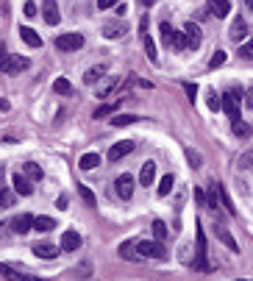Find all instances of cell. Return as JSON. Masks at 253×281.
I'll list each match as a JSON object with an SVG mask.
<instances>
[{
  "mask_svg": "<svg viewBox=\"0 0 253 281\" xmlns=\"http://www.w3.org/2000/svg\"><path fill=\"white\" fill-rule=\"evenodd\" d=\"M11 190L17 192V195H31L34 192V187H31V178H25V176H20V173H14V178H11Z\"/></svg>",
  "mask_w": 253,
  "mask_h": 281,
  "instance_id": "4fadbf2b",
  "label": "cell"
},
{
  "mask_svg": "<svg viewBox=\"0 0 253 281\" xmlns=\"http://www.w3.org/2000/svg\"><path fill=\"white\" fill-rule=\"evenodd\" d=\"M142 39H145V56H148L150 62H156V59H159V53H156V42L150 39V36H142Z\"/></svg>",
  "mask_w": 253,
  "mask_h": 281,
  "instance_id": "f546056e",
  "label": "cell"
},
{
  "mask_svg": "<svg viewBox=\"0 0 253 281\" xmlns=\"http://www.w3.org/2000/svg\"><path fill=\"white\" fill-rule=\"evenodd\" d=\"M184 34H187V42H190V48H200V28H197L195 22H187V28H184Z\"/></svg>",
  "mask_w": 253,
  "mask_h": 281,
  "instance_id": "ac0fdd59",
  "label": "cell"
},
{
  "mask_svg": "<svg viewBox=\"0 0 253 281\" xmlns=\"http://www.w3.org/2000/svg\"><path fill=\"white\" fill-rule=\"evenodd\" d=\"M42 17L48 25H59V6H56V0H45L42 3Z\"/></svg>",
  "mask_w": 253,
  "mask_h": 281,
  "instance_id": "30bf717a",
  "label": "cell"
},
{
  "mask_svg": "<svg viewBox=\"0 0 253 281\" xmlns=\"http://www.w3.org/2000/svg\"><path fill=\"white\" fill-rule=\"evenodd\" d=\"M217 237H220V242H223L225 248H231V251H239L237 239L231 237V231H228V228H223V225H217Z\"/></svg>",
  "mask_w": 253,
  "mask_h": 281,
  "instance_id": "7402d4cb",
  "label": "cell"
},
{
  "mask_svg": "<svg viewBox=\"0 0 253 281\" xmlns=\"http://www.w3.org/2000/svg\"><path fill=\"white\" fill-rule=\"evenodd\" d=\"M142 3H145V6H153V3H156V0H142Z\"/></svg>",
  "mask_w": 253,
  "mask_h": 281,
  "instance_id": "f907efd6",
  "label": "cell"
},
{
  "mask_svg": "<svg viewBox=\"0 0 253 281\" xmlns=\"http://www.w3.org/2000/svg\"><path fill=\"white\" fill-rule=\"evenodd\" d=\"M84 48V36L81 34H62L56 36V50L62 53H75V50Z\"/></svg>",
  "mask_w": 253,
  "mask_h": 281,
  "instance_id": "7a4b0ae2",
  "label": "cell"
},
{
  "mask_svg": "<svg viewBox=\"0 0 253 281\" xmlns=\"http://www.w3.org/2000/svg\"><path fill=\"white\" fill-rule=\"evenodd\" d=\"M131 150H134V142H114L112 148H109V162H120V159H123V156H128L131 153Z\"/></svg>",
  "mask_w": 253,
  "mask_h": 281,
  "instance_id": "8992f818",
  "label": "cell"
},
{
  "mask_svg": "<svg viewBox=\"0 0 253 281\" xmlns=\"http://www.w3.org/2000/svg\"><path fill=\"white\" fill-rule=\"evenodd\" d=\"M167 234H170V231H167V225H164L162 220H156V223H153V237H156V239H164Z\"/></svg>",
  "mask_w": 253,
  "mask_h": 281,
  "instance_id": "e575fe53",
  "label": "cell"
},
{
  "mask_svg": "<svg viewBox=\"0 0 253 281\" xmlns=\"http://www.w3.org/2000/svg\"><path fill=\"white\" fill-rule=\"evenodd\" d=\"M34 228L36 231H53V228H56V220L39 214V217H34Z\"/></svg>",
  "mask_w": 253,
  "mask_h": 281,
  "instance_id": "603a6c76",
  "label": "cell"
},
{
  "mask_svg": "<svg viewBox=\"0 0 253 281\" xmlns=\"http://www.w3.org/2000/svg\"><path fill=\"white\" fill-rule=\"evenodd\" d=\"M187 159H190V167H200V162H203L200 153H195L192 148H187Z\"/></svg>",
  "mask_w": 253,
  "mask_h": 281,
  "instance_id": "ab89813d",
  "label": "cell"
},
{
  "mask_svg": "<svg viewBox=\"0 0 253 281\" xmlns=\"http://www.w3.org/2000/svg\"><path fill=\"white\" fill-rule=\"evenodd\" d=\"M159 31H162V42L167 45V48H173V36H176L173 25H170V22H162V25H159Z\"/></svg>",
  "mask_w": 253,
  "mask_h": 281,
  "instance_id": "83f0119b",
  "label": "cell"
},
{
  "mask_svg": "<svg viewBox=\"0 0 253 281\" xmlns=\"http://www.w3.org/2000/svg\"><path fill=\"white\" fill-rule=\"evenodd\" d=\"M209 11L217 17V20H223V17L231 14V3H228V0H209Z\"/></svg>",
  "mask_w": 253,
  "mask_h": 281,
  "instance_id": "8fae6325",
  "label": "cell"
},
{
  "mask_svg": "<svg viewBox=\"0 0 253 281\" xmlns=\"http://www.w3.org/2000/svg\"><path fill=\"white\" fill-rule=\"evenodd\" d=\"M114 109H117V103H103V106L98 109V112H95V120H103L106 114H112Z\"/></svg>",
  "mask_w": 253,
  "mask_h": 281,
  "instance_id": "8d00e7d4",
  "label": "cell"
},
{
  "mask_svg": "<svg viewBox=\"0 0 253 281\" xmlns=\"http://www.w3.org/2000/svg\"><path fill=\"white\" fill-rule=\"evenodd\" d=\"M223 64H225V53H223V50H217V53L211 56L209 67H211V70H217V67H223Z\"/></svg>",
  "mask_w": 253,
  "mask_h": 281,
  "instance_id": "f35d334b",
  "label": "cell"
},
{
  "mask_svg": "<svg viewBox=\"0 0 253 281\" xmlns=\"http://www.w3.org/2000/svg\"><path fill=\"white\" fill-rule=\"evenodd\" d=\"M237 281H248V279H237Z\"/></svg>",
  "mask_w": 253,
  "mask_h": 281,
  "instance_id": "816d5d0a",
  "label": "cell"
},
{
  "mask_svg": "<svg viewBox=\"0 0 253 281\" xmlns=\"http://www.w3.org/2000/svg\"><path fill=\"white\" fill-rule=\"evenodd\" d=\"M206 206H209V209H214V211H217V184L211 187V195L206 198Z\"/></svg>",
  "mask_w": 253,
  "mask_h": 281,
  "instance_id": "60d3db41",
  "label": "cell"
},
{
  "mask_svg": "<svg viewBox=\"0 0 253 281\" xmlns=\"http://www.w3.org/2000/svg\"><path fill=\"white\" fill-rule=\"evenodd\" d=\"M228 36H231L234 42H242V39L248 36V22H245V20H239V17H237V20L231 22V31H228Z\"/></svg>",
  "mask_w": 253,
  "mask_h": 281,
  "instance_id": "9a60e30c",
  "label": "cell"
},
{
  "mask_svg": "<svg viewBox=\"0 0 253 281\" xmlns=\"http://www.w3.org/2000/svg\"><path fill=\"white\" fill-rule=\"evenodd\" d=\"M0 276H6L8 281H39L36 276H25V273H17L11 265H6V262H0Z\"/></svg>",
  "mask_w": 253,
  "mask_h": 281,
  "instance_id": "52a82bcc",
  "label": "cell"
},
{
  "mask_svg": "<svg viewBox=\"0 0 253 281\" xmlns=\"http://www.w3.org/2000/svg\"><path fill=\"white\" fill-rule=\"evenodd\" d=\"M136 114H117V117L112 120V126H131V123H136Z\"/></svg>",
  "mask_w": 253,
  "mask_h": 281,
  "instance_id": "d6a6232c",
  "label": "cell"
},
{
  "mask_svg": "<svg viewBox=\"0 0 253 281\" xmlns=\"http://www.w3.org/2000/svg\"><path fill=\"white\" fill-rule=\"evenodd\" d=\"M239 98H242V95H239V92H225L223 98H220V109H223L225 114H228V117L231 120H239Z\"/></svg>",
  "mask_w": 253,
  "mask_h": 281,
  "instance_id": "277c9868",
  "label": "cell"
},
{
  "mask_svg": "<svg viewBox=\"0 0 253 281\" xmlns=\"http://www.w3.org/2000/svg\"><path fill=\"white\" fill-rule=\"evenodd\" d=\"M153 178H156V162H145V164H142V173H139L142 187H150Z\"/></svg>",
  "mask_w": 253,
  "mask_h": 281,
  "instance_id": "d6986e66",
  "label": "cell"
},
{
  "mask_svg": "<svg viewBox=\"0 0 253 281\" xmlns=\"http://www.w3.org/2000/svg\"><path fill=\"white\" fill-rule=\"evenodd\" d=\"M106 72V64H95V67H89V70L84 72V84H98V78Z\"/></svg>",
  "mask_w": 253,
  "mask_h": 281,
  "instance_id": "44dd1931",
  "label": "cell"
},
{
  "mask_svg": "<svg viewBox=\"0 0 253 281\" xmlns=\"http://www.w3.org/2000/svg\"><path fill=\"white\" fill-rule=\"evenodd\" d=\"M78 192H81V198H84V201H86L89 206H95V195H92V190H89V187H81Z\"/></svg>",
  "mask_w": 253,
  "mask_h": 281,
  "instance_id": "b9f144b4",
  "label": "cell"
},
{
  "mask_svg": "<svg viewBox=\"0 0 253 281\" xmlns=\"http://www.w3.org/2000/svg\"><path fill=\"white\" fill-rule=\"evenodd\" d=\"M173 184H176V178L164 176L162 181H159V195H170V192H173Z\"/></svg>",
  "mask_w": 253,
  "mask_h": 281,
  "instance_id": "4dcf8cb0",
  "label": "cell"
},
{
  "mask_svg": "<svg viewBox=\"0 0 253 281\" xmlns=\"http://www.w3.org/2000/svg\"><path fill=\"white\" fill-rule=\"evenodd\" d=\"M237 164H239V170H251L253 167V153H242L237 159Z\"/></svg>",
  "mask_w": 253,
  "mask_h": 281,
  "instance_id": "74e56055",
  "label": "cell"
},
{
  "mask_svg": "<svg viewBox=\"0 0 253 281\" xmlns=\"http://www.w3.org/2000/svg\"><path fill=\"white\" fill-rule=\"evenodd\" d=\"M117 3H120V0H98V8H103V11H106V8L117 6Z\"/></svg>",
  "mask_w": 253,
  "mask_h": 281,
  "instance_id": "f6af8a7d",
  "label": "cell"
},
{
  "mask_svg": "<svg viewBox=\"0 0 253 281\" xmlns=\"http://www.w3.org/2000/svg\"><path fill=\"white\" fill-rule=\"evenodd\" d=\"M114 187H117V195L123 198V201H131V195H134V178L128 176V173H123V176H117V181H114Z\"/></svg>",
  "mask_w": 253,
  "mask_h": 281,
  "instance_id": "5b68a950",
  "label": "cell"
},
{
  "mask_svg": "<svg viewBox=\"0 0 253 281\" xmlns=\"http://www.w3.org/2000/svg\"><path fill=\"white\" fill-rule=\"evenodd\" d=\"M11 228H14L17 234H28L31 228H34V217H31V214H20V217L11 220Z\"/></svg>",
  "mask_w": 253,
  "mask_h": 281,
  "instance_id": "2e32d148",
  "label": "cell"
},
{
  "mask_svg": "<svg viewBox=\"0 0 253 281\" xmlns=\"http://www.w3.org/2000/svg\"><path fill=\"white\" fill-rule=\"evenodd\" d=\"M56 206H59V209H67V195H62V198H59V201H56Z\"/></svg>",
  "mask_w": 253,
  "mask_h": 281,
  "instance_id": "c3c4849f",
  "label": "cell"
},
{
  "mask_svg": "<svg viewBox=\"0 0 253 281\" xmlns=\"http://www.w3.org/2000/svg\"><path fill=\"white\" fill-rule=\"evenodd\" d=\"M245 106H248V109H253V86L248 89V95H245Z\"/></svg>",
  "mask_w": 253,
  "mask_h": 281,
  "instance_id": "bcb514c9",
  "label": "cell"
},
{
  "mask_svg": "<svg viewBox=\"0 0 253 281\" xmlns=\"http://www.w3.org/2000/svg\"><path fill=\"white\" fill-rule=\"evenodd\" d=\"M217 198H220V204H223V209L228 211V214H237V209H234V204H231V198H228V192H225V187H220V184H217Z\"/></svg>",
  "mask_w": 253,
  "mask_h": 281,
  "instance_id": "d4e9b609",
  "label": "cell"
},
{
  "mask_svg": "<svg viewBox=\"0 0 253 281\" xmlns=\"http://www.w3.org/2000/svg\"><path fill=\"white\" fill-rule=\"evenodd\" d=\"M22 11H25V17H36V3H34V0H28V3L22 6Z\"/></svg>",
  "mask_w": 253,
  "mask_h": 281,
  "instance_id": "7bdbcfd3",
  "label": "cell"
},
{
  "mask_svg": "<svg viewBox=\"0 0 253 281\" xmlns=\"http://www.w3.org/2000/svg\"><path fill=\"white\" fill-rule=\"evenodd\" d=\"M126 31L128 28L123 25V22H106V25H103V36H106V39H120Z\"/></svg>",
  "mask_w": 253,
  "mask_h": 281,
  "instance_id": "e0dca14e",
  "label": "cell"
},
{
  "mask_svg": "<svg viewBox=\"0 0 253 281\" xmlns=\"http://www.w3.org/2000/svg\"><path fill=\"white\" fill-rule=\"evenodd\" d=\"M78 248H81V234L72 231V228L70 231H64L62 234V251L70 253V251H78Z\"/></svg>",
  "mask_w": 253,
  "mask_h": 281,
  "instance_id": "ba28073f",
  "label": "cell"
},
{
  "mask_svg": "<svg viewBox=\"0 0 253 281\" xmlns=\"http://www.w3.org/2000/svg\"><path fill=\"white\" fill-rule=\"evenodd\" d=\"M53 89H56L59 95H70V92H72V84L67 81V78H56V81H53Z\"/></svg>",
  "mask_w": 253,
  "mask_h": 281,
  "instance_id": "f1b7e54d",
  "label": "cell"
},
{
  "mask_svg": "<svg viewBox=\"0 0 253 281\" xmlns=\"http://www.w3.org/2000/svg\"><path fill=\"white\" fill-rule=\"evenodd\" d=\"M195 198H197V204H200V206H206V195L200 190H195Z\"/></svg>",
  "mask_w": 253,
  "mask_h": 281,
  "instance_id": "7dc6e473",
  "label": "cell"
},
{
  "mask_svg": "<svg viewBox=\"0 0 253 281\" xmlns=\"http://www.w3.org/2000/svg\"><path fill=\"white\" fill-rule=\"evenodd\" d=\"M206 103H209L211 112H220V98H217V92H214V89L206 92Z\"/></svg>",
  "mask_w": 253,
  "mask_h": 281,
  "instance_id": "836d02e7",
  "label": "cell"
},
{
  "mask_svg": "<svg viewBox=\"0 0 253 281\" xmlns=\"http://www.w3.org/2000/svg\"><path fill=\"white\" fill-rule=\"evenodd\" d=\"M231 131H234V137H239V140H248V137H251V134H253V128L248 126L245 120H234Z\"/></svg>",
  "mask_w": 253,
  "mask_h": 281,
  "instance_id": "ffe728a7",
  "label": "cell"
},
{
  "mask_svg": "<svg viewBox=\"0 0 253 281\" xmlns=\"http://www.w3.org/2000/svg\"><path fill=\"white\" fill-rule=\"evenodd\" d=\"M100 164V156L98 153H84L81 156V162H78V167L81 170H95Z\"/></svg>",
  "mask_w": 253,
  "mask_h": 281,
  "instance_id": "cb8c5ba5",
  "label": "cell"
},
{
  "mask_svg": "<svg viewBox=\"0 0 253 281\" xmlns=\"http://www.w3.org/2000/svg\"><path fill=\"white\" fill-rule=\"evenodd\" d=\"M25 178H31V181H42V167L39 164H34V162H25Z\"/></svg>",
  "mask_w": 253,
  "mask_h": 281,
  "instance_id": "484cf974",
  "label": "cell"
},
{
  "mask_svg": "<svg viewBox=\"0 0 253 281\" xmlns=\"http://www.w3.org/2000/svg\"><path fill=\"white\" fill-rule=\"evenodd\" d=\"M20 36H22V42L28 45V48H42V36L36 34L34 28H28V25H22L20 28Z\"/></svg>",
  "mask_w": 253,
  "mask_h": 281,
  "instance_id": "5bb4252c",
  "label": "cell"
},
{
  "mask_svg": "<svg viewBox=\"0 0 253 281\" xmlns=\"http://www.w3.org/2000/svg\"><path fill=\"white\" fill-rule=\"evenodd\" d=\"M136 248H139L142 259H164L167 256V251H164V245L159 242V239H145V242H136Z\"/></svg>",
  "mask_w": 253,
  "mask_h": 281,
  "instance_id": "3957f363",
  "label": "cell"
},
{
  "mask_svg": "<svg viewBox=\"0 0 253 281\" xmlns=\"http://www.w3.org/2000/svg\"><path fill=\"white\" fill-rule=\"evenodd\" d=\"M184 92H187V95H190V100L195 103V98H197V86H195V84H184Z\"/></svg>",
  "mask_w": 253,
  "mask_h": 281,
  "instance_id": "ee69618b",
  "label": "cell"
},
{
  "mask_svg": "<svg viewBox=\"0 0 253 281\" xmlns=\"http://www.w3.org/2000/svg\"><path fill=\"white\" fill-rule=\"evenodd\" d=\"M28 59L25 56H11L6 50H0V72H6V75H17V72L28 70Z\"/></svg>",
  "mask_w": 253,
  "mask_h": 281,
  "instance_id": "6da1fadb",
  "label": "cell"
},
{
  "mask_svg": "<svg viewBox=\"0 0 253 281\" xmlns=\"http://www.w3.org/2000/svg\"><path fill=\"white\" fill-rule=\"evenodd\" d=\"M14 190H6V187H0V206L3 209H11V204H14Z\"/></svg>",
  "mask_w": 253,
  "mask_h": 281,
  "instance_id": "4316f807",
  "label": "cell"
},
{
  "mask_svg": "<svg viewBox=\"0 0 253 281\" xmlns=\"http://www.w3.org/2000/svg\"><path fill=\"white\" fill-rule=\"evenodd\" d=\"M173 48H176V50H187V48H190V42H187V34H184V31H176V36H173Z\"/></svg>",
  "mask_w": 253,
  "mask_h": 281,
  "instance_id": "1f68e13d",
  "label": "cell"
},
{
  "mask_svg": "<svg viewBox=\"0 0 253 281\" xmlns=\"http://www.w3.org/2000/svg\"><path fill=\"white\" fill-rule=\"evenodd\" d=\"M136 251H139V248H136V239H128V242H123V245H120V256H123V259H128V262H139L142 259Z\"/></svg>",
  "mask_w": 253,
  "mask_h": 281,
  "instance_id": "7c38bea8",
  "label": "cell"
},
{
  "mask_svg": "<svg viewBox=\"0 0 253 281\" xmlns=\"http://www.w3.org/2000/svg\"><path fill=\"white\" fill-rule=\"evenodd\" d=\"M242 6H245V8H253V0H242Z\"/></svg>",
  "mask_w": 253,
  "mask_h": 281,
  "instance_id": "681fc988",
  "label": "cell"
},
{
  "mask_svg": "<svg viewBox=\"0 0 253 281\" xmlns=\"http://www.w3.org/2000/svg\"><path fill=\"white\" fill-rule=\"evenodd\" d=\"M59 251H62V248H56L53 242H36L34 245V253L39 256V259H56Z\"/></svg>",
  "mask_w": 253,
  "mask_h": 281,
  "instance_id": "9c48e42d",
  "label": "cell"
},
{
  "mask_svg": "<svg viewBox=\"0 0 253 281\" xmlns=\"http://www.w3.org/2000/svg\"><path fill=\"white\" fill-rule=\"evenodd\" d=\"M239 56H242V59H248V62L253 59V39H248L245 45H239Z\"/></svg>",
  "mask_w": 253,
  "mask_h": 281,
  "instance_id": "d590c367",
  "label": "cell"
}]
</instances>
